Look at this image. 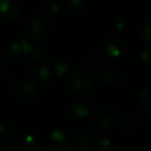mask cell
Returning a JSON list of instances; mask_svg holds the SVG:
<instances>
[{"label":"cell","mask_w":151,"mask_h":151,"mask_svg":"<svg viewBox=\"0 0 151 151\" xmlns=\"http://www.w3.org/2000/svg\"><path fill=\"white\" fill-rule=\"evenodd\" d=\"M92 80L85 69L77 67L71 68L65 73V86L73 95L86 94L91 88Z\"/></svg>","instance_id":"1"},{"label":"cell","mask_w":151,"mask_h":151,"mask_svg":"<svg viewBox=\"0 0 151 151\" xmlns=\"http://www.w3.org/2000/svg\"><path fill=\"white\" fill-rule=\"evenodd\" d=\"M51 32V25L45 18L36 17L31 19L25 28V34L31 42H40L49 36Z\"/></svg>","instance_id":"2"},{"label":"cell","mask_w":151,"mask_h":151,"mask_svg":"<svg viewBox=\"0 0 151 151\" xmlns=\"http://www.w3.org/2000/svg\"><path fill=\"white\" fill-rule=\"evenodd\" d=\"M14 95L21 103L30 104L37 99L40 91L36 84L32 80H22L14 87Z\"/></svg>","instance_id":"3"},{"label":"cell","mask_w":151,"mask_h":151,"mask_svg":"<svg viewBox=\"0 0 151 151\" xmlns=\"http://www.w3.org/2000/svg\"><path fill=\"white\" fill-rule=\"evenodd\" d=\"M32 47L30 44L20 40L12 44L6 49V56L12 62H22L29 55Z\"/></svg>","instance_id":"4"},{"label":"cell","mask_w":151,"mask_h":151,"mask_svg":"<svg viewBox=\"0 0 151 151\" xmlns=\"http://www.w3.org/2000/svg\"><path fill=\"white\" fill-rule=\"evenodd\" d=\"M20 6L16 0H0V18L6 23H13L18 19Z\"/></svg>","instance_id":"5"},{"label":"cell","mask_w":151,"mask_h":151,"mask_svg":"<svg viewBox=\"0 0 151 151\" xmlns=\"http://www.w3.org/2000/svg\"><path fill=\"white\" fill-rule=\"evenodd\" d=\"M117 118L118 115L115 108H113L112 106H106L99 113L97 126H99L101 129H110L115 125Z\"/></svg>","instance_id":"6"},{"label":"cell","mask_w":151,"mask_h":151,"mask_svg":"<svg viewBox=\"0 0 151 151\" xmlns=\"http://www.w3.org/2000/svg\"><path fill=\"white\" fill-rule=\"evenodd\" d=\"M49 143H50L51 149H53L54 151H65L71 145L70 138L65 132L60 130H55L51 134Z\"/></svg>","instance_id":"7"},{"label":"cell","mask_w":151,"mask_h":151,"mask_svg":"<svg viewBox=\"0 0 151 151\" xmlns=\"http://www.w3.org/2000/svg\"><path fill=\"white\" fill-rule=\"evenodd\" d=\"M103 79L104 82L109 86H117L122 82L123 75L121 70L117 66L109 65L103 71Z\"/></svg>","instance_id":"8"},{"label":"cell","mask_w":151,"mask_h":151,"mask_svg":"<svg viewBox=\"0 0 151 151\" xmlns=\"http://www.w3.org/2000/svg\"><path fill=\"white\" fill-rule=\"evenodd\" d=\"M123 42L116 36L108 38L105 42V52L108 54V56L112 57V58H116L119 56L123 51Z\"/></svg>","instance_id":"9"},{"label":"cell","mask_w":151,"mask_h":151,"mask_svg":"<svg viewBox=\"0 0 151 151\" xmlns=\"http://www.w3.org/2000/svg\"><path fill=\"white\" fill-rule=\"evenodd\" d=\"M139 124V118L136 113L127 111L123 114L120 120V127L123 132H132L137 128Z\"/></svg>","instance_id":"10"},{"label":"cell","mask_w":151,"mask_h":151,"mask_svg":"<svg viewBox=\"0 0 151 151\" xmlns=\"http://www.w3.org/2000/svg\"><path fill=\"white\" fill-rule=\"evenodd\" d=\"M15 130L11 124L0 121V147L11 145L15 140Z\"/></svg>","instance_id":"11"},{"label":"cell","mask_w":151,"mask_h":151,"mask_svg":"<svg viewBox=\"0 0 151 151\" xmlns=\"http://www.w3.org/2000/svg\"><path fill=\"white\" fill-rule=\"evenodd\" d=\"M19 145L25 151H35L40 147L38 140L36 139L35 136H32V134H27V136L23 137L20 140Z\"/></svg>","instance_id":"12"},{"label":"cell","mask_w":151,"mask_h":151,"mask_svg":"<svg viewBox=\"0 0 151 151\" xmlns=\"http://www.w3.org/2000/svg\"><path fill=\"white\" fill-rule=\"evenodd\" d=\"M69 61L65 57H58L53 62V68L54 71L59 76H63L69 70Z\"/></svg>","instance_id":"13"},{"label":"cell","mask_w":151,"mask_h":151,"mask_svg":"<svg viewBox=\"0 0 151 151\" xmlns=\"http://www.w3.org/2000/svg\"><path fill=\"white\" fill-rule=\"evenodd\" d=\"M83 7V0H64V9L66 14L75 16L80 13Z\"/></svg>","instance_id":"14"},{"label":"cell","mask_w":151,"mask_h":151,"mask_svg":"<svg viewBox=\"0 0 151 151\" xmlns=\"http://www.w3.org/2000/svg\"><path fill=\"white\" fill-rule=\"evenodd\" d=\"M137 105L140 109L148 110L150 107V96L146 89H141L137 94Z\"/></svg>","instance_id":"15"},{"label":"cell","mask_w":151,"mask_h":151,"mask_svg":"<svg viewBox=\"0 0 151 151\" xmlns=\"http://www.w3.org/2000/svg\"><path fill=\"white\" fill-rule=\"evenodd\" d=\"M71 112L73 115L78 116V117H84V116L88 115L90 112V106L87 103H83V101L75 103L71 106Z\"/></svg>","instance_id":"16"},{"label":"cell","mask_w":151,"mask_h":151,"mask_svg":"<svg viewBox=\"0 0 151 151\" xmlns=\"http://www.w3.org/2000/svg\"><path fill=\"white\" fill-rule=\"evenodd\" d=\"M28 56H29L31 62L35 63V64H40V63L45 62L47 59V55H46V53H45V51L42 50V49L34 48V47H32L31 51H30Z\"/></svg>","instance_id":"17"},{"label":"cell","mask_w":151,"mask_h":151,"mask_svg":"<svg viewBox=\"0 0 151 151\" xmlns=\"http://www.w3.org/2000/svg\"><path fill=\"white\" fill-rule=\"evenodd\" d=\"M35 77L44 82H52L54 80V71L49 67H42L34 73Z\"/></svg>","instance_id":"18"},{"label":"cell","mask_w":151,"mask_h":151,"mask_svg":"<svg viewBox=\"0 0 151 151\" xmlns=\"http://www.w3.org/2000/svg\"><path fill=\"white\" fill-rule=\"evenodd\" d=\"M103 62V56L97 52H90L86 56V63L89 66H97Z\"/></svg>","instance_id":"19"},{"label":"cell","mask_w":151,"mask_h":151,"mask_svg":"<svg viewBox=\"0 0 151 151\" xmlns=\"http://www.w3.org/2000/svg\"><path fill=\"white\" fill-rule=\"evenodd\" d=\"M75 144L79 149H86L89 146V144H90V138L87 134H80L76 137Z\"/></svg>","instance_id":"20"},{"label":"cell","mask_w":151,"mask_h":151,"mask_svg":"<svg viewBox=\"0 0 151 151\" xmlns=\"http://www.w3.org/2000/svg\"><path fill=\"white\" fill-rule=\"evenodd\" d=\"M42 11H44L45 14L49 16H55L59 13V6L53 1H50V2H47L44 4L42 6Z\"/></svg>","instance_id":"21"},{"label":"cell","mask_w":151,"mask_h":151,"mask_svg":"<svg viewBox=\"0 0 151 151\" xmlns=\"http://www.w3.org/2000/svg\"><path fill=\"white\" fill-rule=\"evenodd\" d=\"M141 37L147 44H151V23H146L141 30Z\"/></svg>","instance_id":"22"},{"label":"cell","mask_w":151,"mask_h":151,"mask_svg":"<svg viewBox=\"0 0 151 151\" xmlns=\"http://www.w3.org/2000/svg\"><path fill=\"white\" fill-rule=\"evenodd\" d=\"M140 59L145 65H151V48L143 50L141 53Z\"/></svg>","instance_id":"23"},{"label":"cell","mask_w":151,"mask_h":151,"mask_svg":"<svg viewBox=\"0 0 151 151\" xmlns=\"http://www.w3.org/2000/svg\"><path fill=\"white\" fill-rule=\"evenodd\" d=\"M97 145H99V148L104 149V150H106V149H108L110 147V140L108 138H106V137H101V138H99V140L97 141Z\"/></svg>","instance_id":"24"},{"label":"cell","mask_w":151,"mask_h":151,"mask_svg":"<svg viewBox=\"0 0 151 151\" xmlns=\"http://www.w3.org/2000/svg\"><path fill=\"white\" fill-rule=\"evenodd\" d=\"M148 16H149V18H150V21H151V6H150V9H149V11H148Z\"/></svg>","instance_id":"25"},{"label":"cell","mask_w":151,"mask_h":151,"mask_svg":"<svg viewBox=\"0 0 151 151\" xmlns=\"http://www.w3.org/2000/svg\"><path fill=\"white\" fill-rule=\"evenodd\" d=\"M148 117H149V120H151V110L148 111Z\"/></svg>","instance_id":"26"}]
</instances>
